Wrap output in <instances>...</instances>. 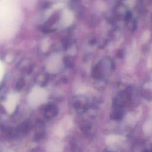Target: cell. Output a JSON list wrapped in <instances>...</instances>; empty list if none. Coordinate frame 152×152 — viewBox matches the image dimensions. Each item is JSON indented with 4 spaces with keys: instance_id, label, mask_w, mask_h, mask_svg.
Returning a JSON list of instances; mask_svg holds the SVG:
<instances>
[{
    "instance_id": "obj_1",
    "label": "cell",
    "mask_w": 152,
    "mask_h": 152,
    "mask_svg": "<svg viewBox=\"0 0 152 152\" xmlns=\"http://www.w3.org/2000/svg\"><path fill=\"white\" fill-rule=\"evenodd\" d=\"M48 98L46 90L40 87H35L28 96V102L33 107H37L43 103Z\"/></svg>"
},
{
    "instance_id": "obj_7",
    "label": "cell",
    "mask_w": 152,
    "mask_h": 152,
    "mask_svg": "<svg viewBox=\"0 0 152 152\" xmlns=\"http://www.w3.org/2000/svg\"><path fill=\"white\" fill-rule=\"evenodd\" d=\"M49 46V42L48 39H46L45 40H43V42H42V50L43 52H46Z\"/></svg>"
},
{
    "instance_id": "obj_4",
    "label": "cell",
    "mask_w": 152,
    "mask_h": 152,
    "mask_svg": "<svg viewBox=\"0 0 152 152\" xmlns=\"http://www.w3.org/2000/svg\"><path fill=\"white\" fill-rule=\"evenodd\" d=\"M48 147V150L50 151H61L62 150L63 146L61 144L52 142V144H49Z\"/></svg>"
},
{
    "instance_id": "obj_3",
    "label": "cell",
    "mask_w": 152,
    "mask_h": 152,
    "mask_svg": "<svg viewBox=\"0 0 152 152\" xmlns=\"http://www.w3.org/2000/svg\"><path fill=\"white\" fill-rule=\"evenodd\" d=\"M71 120L66 117V118L64 119L56 128V134L59 137H63L66 134L65 132L66 130L68 129H69V128L71 127Z\"/></svg>"
},
{
    "instance_id": "obj_2",
    "label": "cell",
    "mask_w": 152,
    "mask_h": 152,
    "mask_svg": "<svg viewBox=\"0 0 152 152\" xmlns=\"http://www.w3.org/2000/svg\"><path fill=\"white\" fill-rule=\"evenodd\" d=\"M63 65L61 56L58 53L50 55L46 64V69L50 73H57L60 71Z\"/></svg>"
},
{
    "instance_id": "obj_5",
    "label": "cell",
    "mask_w": 152,
    "mask_h": 152,
    "mask_svg": "<svg viewBox=\"0 0 152 152\" xmlns=\"http://www.w3.org/2000/svg\"><path fill=\"white\" fill-rule=\"evenodd\" d=\"M119 137L116 135H110L106 137V142L107 144H110L114 142H117L119 140Z\"/></svg>"
},
{
    "instance_id": "obj_6",
    "label": "cell",
    "mask_w": 152,
    "mask_h": 152,
    "mask_svg": "<svg viewBox=\"0 0 152 152\" xmlns=\"http://www.w3.org/2000/svg\"><path fill=\"white\" fill-rule=\"evenodd\" d=\"M145 133H150L151 131V122H147L144 125L143 128Z\"/></svg>"
}]
</instances>
